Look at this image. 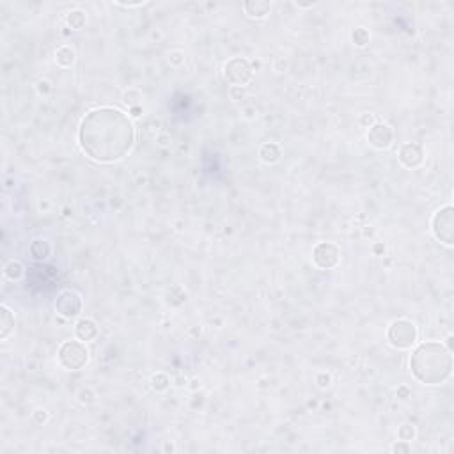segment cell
I'll return each mask as SVG.
<instances>
[{
    "label": "cell",
    "mask_w": 454,
    "mask_h": 454,
    "mask_svg": "<svg viewBox=\"0 0 454 454\" xmlns=\"http://www.w3.org/2000/svg\"><path fill=\"white\" fill-rule=\"evenodd\" d=\"M78 142L82 151L96 162H119L133 147L135 128L124 112L114 107H102L82 119Z\"/></svg>",
    "instance_id": "cell-1"
},
{
    "label": "cell",
    "mask_w": 454,
    "mask_h": 454,
    "mask_svg": "<svg viewBox=\"0 0 454 454\" xmlns=\"http://www.w3.org/2000/svg\"><path fill=\"white\" fill-rule=\"evenodd\" d=\"M410 369L424 385H440L453 373L451 349H446L440 342H422L410 357Z\"/></svg>",
    "instance_id": "cell-2"
},
{
    "label": "cell",
    "mask_w": 454,
    "mask_h": 454,
    "mask_svg": "<svg viewBox=\"0 0 454 454\" xmlns=\"http://www.w3.org/2000/svg\"><path fill=\"white\" fill-rule=\"evenodd\" d=\"M57 360L66 371H80L89 362V349L82 340H64L59 346Z\"/></svg>",
    "instance_id": "cell-3"
},
{
    "label": "cell",
    "mask_w": 454,
    "mask_h": 454,
    "mask_svg": "<svg viewBox=\"0 0 454 454\" xmlns=\"http://www.w3.org/2000/svg\"><path fill=\"white\" fill-rule=\"evenodd\" d=\"M417 327L414 321L406 320V318L394 320L387 330V340L396 349H410L417 342Z\"/></svg>",
    "instance_id": "cell-4"
},
{
    "label": "cell",
    "mask_w": 454,
    "mask_h": 454,
    "mask_svg": "<svg viewBox=\"0 0 454 454\" xmlns=\"http://www.w3.org/2000/svg\"><path fill=\"white\" fill-rule=\"evenodd\" d=\"M224 75H226V80L232 87H245L254 78V69H252V64L247 59L234 57L231 61H227L226 68H224Z\"/></svg>",
    "instance_id": "cell-5"
},
{
    "label": "cell",
    "mask_w": 454,
    "mask_h": 454,
    "mask_svg": "<svg viewBox=\"0 0 454 454\" xmlns=\"http://www.w3.org/2000/svg\"><path fill=\"white\" fill-rule=\"evenodd\" d=\"M453 206L447 204L442 210H438L433 217L431 222V229L437 239H440L442 243H446L447 247L453 245V236H454V213Z\"/></svg>",
    "instance_id": "cell-6"
},
{
    "label": "cell",
    "mask_w": 454,
    "mask_h": 454,
    "mask_svg": "<svg viewBox=\"0 0 454 454\" xmlns=\"http://www.w3.org/2000/svg\"><path fill=\"white\" fill-rule=\"evenodd\" d=\"M312 261L321 270H332L340 261L339 247L332 241H321L312 250Z\"/></svg>",
    "instance_id": "cell-7"
},
{
    "label": "cell",
    "mask_w": 454,
    "mask_h": 454,
    "mask_svg": "<svg viewBox=\"0 0 454 454\" xmlns=\"http://www.w3.org/2000/svg\"><path fill=\"white\" fill-rule=\"evenodd\" d=\"M55 311L59 316L66 320H73L82 312V296L73 289H66L57 296Z\"/></svg>",
    "instance_id": "cell-8"
},
{
    "label": "cell",
    "mask_w": 454,
    "mask_h": 454,
    "mask_svg": "<svg viewBox=\"0 0 454 454\" xmlns=\"http://www.w3.org/2000/svg\"><path fill=\"white\" fill-rule=\"evenodd\" d=\"M394 140V131L387 122H380L373 124L367 131V142L369 146H373L374 149H389L392 146Z\"/></svg>",
    "instance_id": "cell-9"
},
{
    "label": "cell",
    "mask_w": 454,
    "mask_h": 454,
    "mask_svg": "<svg viewBox=\"0 0 454 454\" xmlns=\"http://www.w3.org/2000/svg\"><path fill=\"white\" fill-rule=\"evenodd\" d=\"M424 160V151L419 144H414V142H408L405 146L401 147L399 151V162L403 163L405 167L408 169H415L419 167Z\"/></svg>",
    "instance_id": "cell-10"
},
{
    "label": "cell",
    "mask_w": 454,
    "mask_h": 454,
    "mask_svg": "<svg viewBox=\"0 0 454 454\" xmlns=\"http://www.w3.org/2000/svg\"><path fill=\"white\" fill-rule=\"evenodd\" d=\"M243 11L248 18L264 20L272 12V2H266V0H248V2L243 4Z\"/></svg>",
    "instance_id": "cell-11"
},
{
    "label": "cell",
    "mask_w": 454,
    "mask_h": 454,
    "mask_svg": "<svg viewBox=\"0 0 454 454\" xmlns=\"http://www.w3.org/2000/svg\"><path fill=\"white\" fill-rule=\"evenodd\" d=\"M75 336L82 342H91L98 337V325L89 318H82L75 327Z\"/></svg>",
    "instance_id": "cell-12"
},
{
    "label": "cell",
    "mask_w": 454,
    "mask_h": 454,
    "mask_svg": "<svg viewBox=\"0 0 454 454\" xmlns=\"http://www.w3.org/2000/svg\"><path fill=\"white\" fill-rule=\"evenodd\" d=\"M259 158L261 162L272 165V163H277L282 158V149H280V146L275 144V142H266V144H263L259 147Z\"/></svg>",
    "instance_id": "cell-13"
},
{
    "label": "cell",
    "mask_w": 454,
    "mask_h": 454,
    "mask_svg": "<svg viewBox=\"0 0 454 454\" xmlns=\"http://www.w3.org/2000/svg\"><path fill=\"white\" fill-rule=\"evenodd\" d=\"M14 330V314L7 305L0 307V339L5 340Z\"/></svg>",
    "instance_id": "cell-14"
},
{
    "label": "cell",
    "mask_w": 454,
    "mask_h": 454,
    "mask_svg": "<svg viewBox=\"0 0 454 454\" xmlns=\"http://www.w3.org/2000/svg\"><path fill=\"white\" fill-rule=\"evenodd\" d=\"M75 61H77V53H75V50L71 48V46L64 45V46H61V48H57V52H55L57 66L68 69L75 64Z\"/></svg>",
    "instance_id": "cell-15"
},
{
    "label": "cell",
    "mask_w": 454,
    "mask_h": 454,
    "mask_svg": "<svg viewBox=\"0 0 454 454\" xmlns=\"http://www.w3.org/2000/svg\"><path fill=\"white\" fill-rule=\"evenodd\" d=\"M30 255H32L36 261H45L48 259L50 252H52V248H50V243L46 241V239H34L32 243H30Z\"/></svg>",
    "instance_id": "cell-16"
},
{
    "label": "cell",
    "mask_w": 454,
    "mask_h": 454,
    "mask_svg": "<svg viewBox=\"0 0 454 454\" xmlns=\"http://www.w3.org/2000/svg\"><path fill=\"white\" fill-rule=\"evenodd\" d=\"M4 275H5V279L12 280V282H16V280H20L21 277L25 275V266L18 259H11V261H7V263H5Z\"/></svg>",
    "instance_id": "cell-17"
},
{
    "label": "cell",
    "mask_w": 454,
    "mask_h": 454,
    "mask_svg": "<svg viewBox=\"0 0 454 454\" xmlns=\"http://www.w3.org/2000/svg\"><path fill=\"white\" fill-rule=\"evenodd\" d=\"M66 21H68V25L73 30H80V28H84V25H85V21H87V18H85V12L84 11H71L66 16Z\"/></svg>",
    "instance_id": "cell-18"
},
{
    "label": "cell",
    "mask_w": 454,
    "mask_h": 454,
    "mask_svg": "<svg viewBox=\"0 0 454 454\" xmlns=\"http://www.w3.org/2000/svg\"><path fill=\"white\" fill-rule=\"evenodd\" d=\"M369 39H371V36H369V30H367V28H364V27L355 28V30L351 32L353 45L358 46V48H364V46L369 43Z\"/></svg>",
    "instance_id": "cell-19"
},
{
    "label": "cell",
    "mask_w": 454,
    "mask_h": 454,
    "mask_svg": "<svg viewBox=\"0 0 454 454\" xmlns=\"http://www.w3.org/2000/svg\"><path fill=\"white\" fill-rule=\"evenodd\" d=\"M170 385V378L167 376L165 373H156L153 374V378H151V387H153L156 392H163V390H167Z\"/></svg>",
    "instance_id": "cell-20"
},
{
    "label": "cell",
    "mask_w": 454,
    "mask_h": 454,
    "mask_svg": "<svg viewBox=\"0 0 454 454\" xmlns=\"http://www.w3.org/2000/svg\"><path fill=\"white\" fill-rule=\"evenodd\" d=\"M397 437L399 440H405V442H410L415 438V428L412 424H403L399 430H397Z\"/></svg>",
    "instance_id": "cell-21"
},
{
    "label": "cell",
    "mask_w": 454,
    "mask_h": 454,
    "mask_svg": "<svg viewBox=\"0 0 454 454\" xmlns=\"http://www.w3.org/2000/svg\"><path fill=\"white\" fill-rule=\"evenodd\" d=\"M48 419H50V415H48V412H46V410L37 408V410H34V412H32V421H34V424H36V426L46 424V422H48Z\"/></svg>",
    "instance_id": "cell-22"
},
{
    "label": "cell",
    "mask_w": 454,
    "mask_h": 454,
    "mask_svg": "<svg viewBox=\"0 0 454 454\" xmlns=\"http://www.w3.org/2000/svg\"><path fill=\"white\" fill-rule=\"evenodd\" d=\"M94 392L91 389H82L80 392H78V401L82 403V405H91V403H94Z\"/></svg>",
    "instance_id": "cell-23"
},
{
    "label": "cell",
    "mask_w": 454,
    "mask_h": 454,
    "mask_svg": "<svg viewBox=\"0 0 454 454\" xmlns=\"http://www.w3.org/2000/svg\"><path fill=\"white\" fill-rule=\"evenodd\" d=\"M169 62H170L172 66H176V68H178V66H181L183 62H185V53H183L181 50L170 52V53H169Z\"/></svg>",
    "instance_id": "cell-24"
},
{
    "label": "cell",
    "mask_w": 454,
    "mask_h": 454,
    "mask_svg": "<svg viewBox=\"0 0 454 454\" xmlns=\"http://www.w3.org/2000/svg\"><path fill=\"white\" fill-rule=\"evenodd\" d=\"M316 383L320 389H327V387H330V383H332V376H330L329 373H320L316 376Z\"/></svg>",
    "instance_id": "cell-25"
},
{
    "label": "cell",
    "mask_w": 454,
    "mask_h": 454,
    "mask_svg": "<svg viewBox=\"0 0 454 454\" xmlns=\"http://www.w3.org/2000/svg\"><path fill=\"white\" fill-rule=\"evenodd\" d=\"M358 121H360V124L365 126V128H371L373 124H376L378 119H376V115H374V114H362Z\"/></svg>",
    "instance_id": "cell-26"
},
{
    "label": "cell",
    "mask_w": 454,
    "mask_h": 454,
    "mask_svg": "<svg viewBox=\"0 0 454 454\" xmlns=\"http://www.w3.org/2000/svg\"><path fill=\"white\" fill-rule=\"evenodd\" d=\"M410 451H412V447H410V444L405 442V440H399V444L392 446V453H410Z\"/></svg>",
    "instance_id": "cell-27"
},
{
    "label": "cell",
    "mask_w": 454,
    "mask_h": 454,
    "mask_svg": "<svg viewBox=\"0 0 454 454\" xmlns=\"http://www.w3.org/2000/svg\"><path fill=\"white\" fill-rule=\"evenodd\" d=\"M50 91H52V87H50V82H46V80H39V82H37V93H39V94L46 96Z\"/></svg>",
    "instance_id": "cell-28"
},
{
    "label": "cell",
    "mask_w": 454,
    "mask_h": 454,
    "mask_svg": "<svg viewBox=\"0 0 454 454\" xmlns=\"http://www.w3.org/2000/svg\"><path fill=\"white\" fill-rule=\"evenodd\" d=\"M231 96H232V100H238L239 96L243 98L245 96V87H232V89H231Z\"/></svg>",
    "instance_id": "cell-29"
},
{
    "label": "cell",
    "mask_w": 454,
    "mask_h": 454,
    "mask_svg": "<svg viewBox=\"0 0 454 454\" xmlns=\"http://www.w3.org/2000/svg\"><path fill=\"white\" fill-rule=\"evenodd\" d=\"M373 252H374V255H383V254H385V245H383V243H374L373 245Z\"/></svg>",
    "instance_id": "cell-30"
},
{
    "label": "cell",
    "mask_w": 454,
    "mask_h": 454,
    "mask_svg": "<svg viewBox=\"0 0 454 454\" xmlns=\"http://www.w3.org/2000/svg\"><path fill=\"white\" fill-rule=\"evenodd\" d=\"M397 397L406 399V397H410V390L406 389V387H399V389H397Z\"/></svg>",
    "instance_id": "cell-31"
},
{
    "label": "cell",
    "mask_w": 454,
    "mask_h": 454,
    "mask_svg": "<svg viewBox=\"0 0 454 454\" xmlns=\"http://www.w3.org/2000/svg\"><path fill=\"white\" fill-rule=\"evenodd\" d=\"M295 5L298 9H312V7H316L318 2H311V4H300V2H295Z\"/></svg>",
    "instance_id": "cell-32"
},
{
    "label": "cell",
    "mask_w": 454,
    "mask_h": 454,
    "mask_svg": "<svg viewBox=\"0 0 454 454\" xmlns=\"http://www.w3.org/2000/svg\"><path fill=\"white\" fill-rule=\"evenodd\" d=\"M130 112H131V115H133V117H140L142 109H140V107H138V105H137V107H131V109H130Z\"/></svg>",
    "instance_id": "cell-33"
},
{
    "label": "cell",
    "mask_w": 454,
    "mask_h": 454,
    "mask_svg": "<svg viewBox=\"0 0 454 454\" xmlns=\"http://www.w3.org/2000/svg\"><path fill=\"white\" fill-rule=\"evenodd\" d=\"M117 5H121V7H140V5H144V2H133V4H119L117 2Z\"/></svg>",
    "instance_id": "cell-34"
},
{
    "label": "cell",
    "mask_w": 454,
    "mask_h": 454,
    "mask_svg": "<svg viewBox=\"0 0 454 454\" xmlns=\"http://www.w3.org/2000/svg\"><path fill=\"white\" fill-rule=\"evenodd\" d=\"M158 140H160V144H162V146H165V144H167V137H160Z\"/></svg>",
    "instance_id": "cell-35"
},
{
    "label": "cell",
    "mask_w": 454,
    "mask_h": 454,
    "mask_svg": "<svg viewBox=\"0 0 454 454\" xmlns=\"http://www.w3.org/2000/svg\"><path fill=\"white\" fill-rule=\"evenodd\" d=\"M165 451H174V447H172V446H169V444H167V446H165Z\"/></svg>",
    "instance_id": "cell-36"
}]
</instances>
